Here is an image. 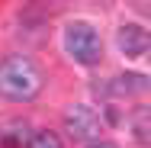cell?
Masks as SVG:
<instances>
[{
    "instance_id": "6da1fadb",
    "label": "cell",
    "mask_w": 151,
    "mask_h": 148,
    "mask_svg": "<svg viewBox=\"0 0 151 148\" xmlns=\"http://www.w3.org/2000/svg\"><path fill=\"white\" fill-rule=\"evenodd\" d=\"M42 71L39 64L26 55H10V58L0 61V97L6 100H32L39 90H42Z\"/></svg>"
},
{
    "instance_id": "7a4b0ae2",
    "label": "cell",
    "mask_w": 151,
    "mask_h": 148,
    "mask_svg": "<svg viewBox=\"0 0 151 148\" xmlns=\"http://www.w3.org/2000/svg\"><path fill=\"white\" fill-rule=\"evenodd\" d=\"M64 48L68 55L81 64H96L103 58V42H100V32L93 29L90 23H71L64 29Z\"/></svg>"
},
{
    "instance_id": "3957f363",
    "label": "cell",
    "mask_w": 151,
    "mask_h": 148,
    "mask_svg": "<svg viewBox=\"0 0 151 148\" xmlns=\"http://www.w3.org/2000/svg\"><path fill=\"white\" fill-rule=\"evenodd\" d=\"M64 129H68L71 139L93 142V139L100 135L103 122H100V113H96L93 106H87V103H74V106L64 110Z\"/></svg>"
},
{
    "instance_id": "277c9868",
    "label": "cell",
    "mask_w": 151,
    "mask_h": 148,
    "mask_svg": "<svg viewBox=\"0 0 151 148\" xmlns=\"http://www.w3.org/2000/svg\"><path fill=\"white\" fill-rule=\"evenodd\" d=\"M116 42H119V48L129 58H142V55L148 52V32L142 29V26H135V23H125V26L116 32Z\"/></svg>"
},
{
    "instance_id": "5b68a950",
    "label": "cell",
    "mask_w": 151,
    "mask_h": 148,
    "mask_svg": "<svg viewBox=\"0 0 151 148\" xmlns=\"http://www.w3.org/2000/svg\"><path fill=\"white\" fill-rule=\"evenodd\" d=\"M113 90L116 93H145L148 90V77L145 74H122V77H116V84H113Z\"/></svg>"
},
{
    "instance_id": "8992f818",
    "label": "cell",
    "mask_w": 151,
    "mask_h": 148,
    "mask_svg": "<svg viewBox=\"0 0 151 148\" xmlns=\"http://www.w3.org/2000/svg\"><path fill=\"white\" fill-rule=\"evenodd\" d=\"M132 129H135V139H138V142H148V139H151V129H148V106L135 110V116H132Z\"/></svg>"
},
{
    "instance_id": "52a82bcc",
    "label": "cell",
    "mask_w": 151,
    "mask_h": 148,
    "mask_svg": "<svg viewBox=\"0 0 151 148\" xmlns=\"http://www.w3.org/2000/svg\"><path fill=\"white\" fill-rule=\"evenodd\" d=\"M29 148H61V139L55 132H48V129H42V132H35L29 139Z\"/></svg>"
},
{
    "instance_id": "ba28073f",
    "label": "cell",
    "mask_w": 151,
    "mask_h": 148,
    "mask_svg": "<svg viewBox=\"0 0 151 148\" xmlns=\"http://www.w3.org/2000/svg\"><path fill=\"white\" fill-rule=\"evenodd\" d=\"M87 148H116V145H113V142H90Z\"/></svg>"
}]
</instances>
